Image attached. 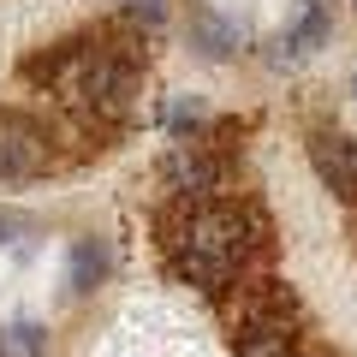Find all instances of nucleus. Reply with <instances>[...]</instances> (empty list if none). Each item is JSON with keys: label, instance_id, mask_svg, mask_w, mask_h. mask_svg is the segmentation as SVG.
Listing matches in <instances>:
<instances>
[{"label": "nucleus", "instance_id": "obj_3", "mask_svg": "<svg viewBox=\"0 0 357 357\" xmlns=\"http://www.w3.org/2000/svg\"><path fill=\"white\" fill-rule=\"evenodd\" d=\"M191 48L203 60H232L238 48H250V30H244V18H227L208 0H197L191 6Z\"/></svg>", "mask_w": 357, "mask_h": 357}, {"label": "nucleus", "instance_id": "obj_6", "mask_svg": "<svg viewBox=\"0 0 357 357\" xmlns=\"http://www.w3.org/2000/svg\"><path fill=\"white\" fill-rule=\"evenodd\" d=\"M208 126H215V114H208V102H203V96H173V107H167V131H173L178 143L203 137Z\"/></svg>", "mask_w": 357, "mask_h": 357}, {"label": "nucleus", "instance_id": "obj_5", "mask_svg": "<svg viewBox=\"0 0 357 357\" xmlns=\"http://www.w3.org/2000/svg\"><path fill=\"white\" fill-rule=\"evenodd\" d=\"M280 36L292 42V48L304 54V60H310V54H321V48L333 42V13H328V0H298V13L286 18V30H280Z\"/></svg>", "mask_w": 357, "mask_h": 357}, {"label": "nucleus", "instance_id": "obj_9", "mask_svg": "<svg viewBox=\"0 0 357 357\" xmlns=\"http://www.w3.org/2000/svg\"><path fill=\"white\" fill-rule=\"evenodd\" d=\"M298 357H340V351H333V345H321V340H304V345H298Z\"/></svg>", "mask_w": 357, "mask_h": 357}, {"label": "nucleus", "instance_id": "obj_10", "mask_svg": "<svg viewBox=\"0 0 357 357\" xmlns=\"http://www.w3.org/2000/svg\"><path fill=\"white\" fill-rule=\"evenodd\" d=\"M351 96H357V72H351Z\"/></svg>", "mask_w": 357, "mask_h": 357}, {"label": "nucleus", "instance_id": "obj_8", "mask_svg": "<svg viewBox=\"0 0 357 357\" xmlns=\"http://www.w3.org/2000/svg\"><path fill=\"white\" fill-rule=\"evenodd\" d=\"M18 232H30V220H18V215H0V250L18 238Z\"/></svg>", "mask_w": 357, "mask_h": 357}, {"label": "nucleus", "instance_id": "obj_4", "mask_svg": "<svg viewBox=\"0 0 357 357\" xmlns=\"http://www.w3.org/2000/svg\"><path fill=\"white\" fill-rule=\"evenodd\" d=\"M114 274V244L107 238H72V256H66V286H72V298H89L96 286Z\"/></svg>", "mask_w": 357, "mask_h": 357}, {"label": "nucleus", "instance_id": "obj_7", "mask_svg": "<svg viewBox=\"0 0 357 357\" xmlns=\"http://www.w3.org/2000/svg\"><path fill=\"white\" fill-rule=\"evenodd\" d=\"M0 357H48V328L42 321H6L0 328Z\"/></svg>", "mask_w": 357, "mask_h": 357}, {"label": "nucleus", "instance_id": "obj_1", "mask_svg": "<svg viewBox=\"0 0 357 357\" xmlns=\"http://www.w3.org/2000/svg\"><path fill=\"white\" fill-rule=\"evenodd\" d=\"M54 167V137L48 126L24 114H0V185H24Z\"/></svg>", "mask_w": 357, "mask_h": 357}, {"label": "nucleus", "instance_id": "obj_2", "mask_svg": "<svg viewBox=\"0 0 357 357\" xmlns=\"http://www.w3.org/2000/svg\"><path fill=\"white\" fill-rule=\"evenodd\" d=\"M310 167H316V178L340 197V203L357 208V143L345 137V131H333V126L310 131Z\"/></svg>", "mask_w": 357, "mask_h": 357}]
</instances>
